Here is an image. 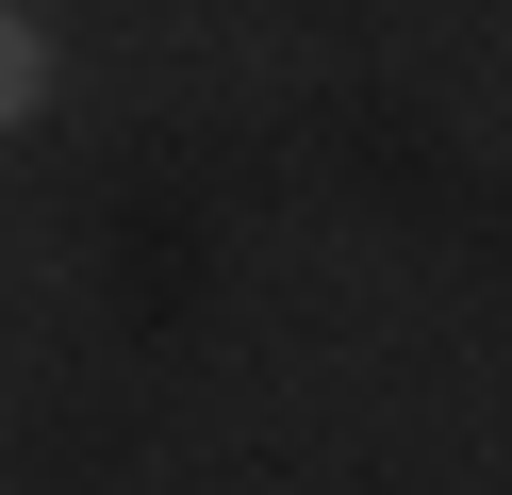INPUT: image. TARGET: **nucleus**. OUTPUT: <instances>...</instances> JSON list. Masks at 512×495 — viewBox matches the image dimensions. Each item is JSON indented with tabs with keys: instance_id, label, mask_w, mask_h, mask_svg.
I'll return each instance as SVG.
<instances>
[{
	"instance_id": "nucleus-1",
	"label": "nucleus",
	"mask_w": 512,
	"mask_h": 495,
	"mask_svg": "<svg viewBox=\"0 0 512 495\" xmlns=\"http://www.w3.org/2000/svg\"><path fill=\"white\" fill-rule=\"evenodd\" d=\"M34 99H50V33H34V17H0V116H34Z\"/></svg>"
}]
</instances>
